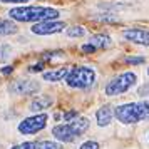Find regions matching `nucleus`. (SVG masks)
I'll return each mask as SVG.
<instances>
[{"instance_id": "nucleus-19", "label": "nucleus", "mask_w": 149, "mask_h": 149, "mask_svg": "<svg viewBox=\"0 0 149 149\" xmlns=\"http://www.w3.org/2000/svg\"><path fill=\"white\" fill-rule=\"evenodd\" d=\"M81 149H99V144L95 141H86L81 146Z\"/></svg>"}, {"instance_id": "nucleus-2", "label": "nucleus", "mask_w": 149, "mask_h": 149, "mask_svg": "<svg viewBox=\"0 0 149 149\" xmlns=\"http://www.w3.org/2000/svg\"><path fill=\"white\" fill-rule=\"evenodd\" d=\"M114 116L122 124H136L149 117V102H131L116 107Z\"/></svg>"}, {"instance_id": "nucleus-4", "label": "nucleus", "mask_w": 149, "mask_h": 149, "mask_svg": "<svg viewBox=\"0 0 149 149\" xmlns=\"http://www.w3.org/2000/svg\"><path fill=\"white\" fill-rule=\"evenodd\" d=\"M67 86L74 89H86L89 86H92L95 81V72L94 69L86 67V65H77V67H72L69 70L67 77Z\"/></svg>"}, {"instance_id": "nucleus-1", "label": "nucleus", "mask_w": 149, "mask_h": 149, "mask_svg": "<svg viewBox=\"0 0 149 149\" xmlns=\"http://www.w3.org/2000/svg\"><path fill=\"white\" fill-rule=\"evenodd\" d=\"M8 15L17 22H44L55 20L61 14L52 7H15L8 12Z\"/></svg>"}, {"instance_id": "nucleus-15", "label": "nucleus", "mask_w": 149, "mask_h": 149, "mask_svg": "<svg viewBox=\"0 0 149 149\" xmlns=\"http://www.w3.org/2000/svg\"><path fill=\"white\" fill-rule=\"evenodd\" d=\"M84 34H86V30H84V27H81V25H75V27H69L67 29L69 37H82Z\"/></svg>"}, {"instance_id": "nucleus-16", "label": "nucleus", "mask_w": 149, "mask_h": 149, "mask_svg": "<svg viewBox=\"0 0 149 149\" xmlns=\"http://www.w3.org/2000/svg\"><path fill=\"white\" fill-rule=\"evenodd\" d=\"M37 149H62V146L54 141H42L37 144Z\"/></svg>"}, {"instance_id": "nucleus-11", "label": "nucleus", "mask_w": 149, "mask_h": 149, "mask_svg": "<svg viewBox=\"0 0 149 149\" xmlns=\"http://www.w3.org/2000/svg\"><path fill=\"white\" fill-rule=\"evenodd\" d=\"M69 67H61V69H55V70H50V72H44V81L47 82H59V81H64L67 77Z\"/></svg>"}, {"instance_id": "nucleus-5", "label": "nucleus", "mask_w": 149, "mask_h": 149, "mask_svg": "<svg viewBox=\"0 0 149 149\" xmlns=\"http://www.w3.org/2000/svg\"><path fill=\"white\" fill-rule=\"evenodd\" d=\"M136 81H137L136 74H132V72H124V74L117 75L116 79H112V81L106 86V94L107 95L124 94V92H127L129 89L134 86Z\"/></svg>"}, {"instance_id": "nucleus-6", "label": "nucleus", "mask_w": 149, "mask_h": 149, "mask_svg": "<svg viewBox=\"0 0 149 149\" xmlns=\"http://www.w3.org/2000/svg\"><path fill=\"white\" fill-rule=\"evenodd\" d=\"M47 114H35V116H30L27 119L19 124V132L20 134H37L39 131L47 126Z\"/></svg>"}, {"instance_id": "nucleus-17", "label": "nucleus", "mask_w": 149, "mask_h": 149, "mask_svg": "<svg viewBox=\"0 0 149 149\" xmlns=\"http://www.w3.org/2000/svg\"><path fill=\"white\" fill-rule=\"evenodd\" d=\"M10 54H12L10 45H0V62H5L10 57Z\"/></svg>"}, {"instance_id": "nucleus-26", "label": "nucleus", "mask_w": 149, "mask_h": 149, "mask_svg": "<svg viewBox=\"0 0 149 149\" xmlns=\"http://www.w3.org/2000/svg\"><path fill=\"white\" fill-rule=\"evenodd\" d=\"M148 74H149V69H148Z\"/></svg>"}, {"instance_id": "nucleus-8", "label": "nucleus", "mask_w": 149, "mask_h": 149, "mask_svg": "<svg viewBox=\"0 0 149 149\" xmlns=\"http://www.w3.org/2000/svg\"><path fill=\"white\" fill-rule=\"evenodd\" d=\"M65 27L64 22L57 20H44V22H35V25L32 27V32L37 35H52L62 32Z\"/></svg>"}, {"instance_id": "nucleus-14", "label": "nucleus", "mask_w": 149, "mask_h": 149, "mask_svg": "<svg viewBox=\"0 0 149 149\" xmlns=\"http://www.w3.org/2000/svg\"><path fill=\"white\" fill-rule=\"evenodd\" d=\"M17 30H19V27L15 25L14 22L0 19V35H14V34H17Z\"/></svg>"}, {"instance_id": "nucleus-3", "label": "nucleus", "mask_w": 149, "mask_h": 149, "mask_svg": "<svg viewBox=\"0 0 149 149\" xmlns=\"http://www.w3.org/2000/svg\"><path fill=\"white\" fill-rule=\"evenodd\" d=\"M89 129V121L86 117H75L74 121H70L69 124H59L52 129V134L55 139H59L62 142H70L75 137H81L86 131Z\"/></svg>"}, {"instance_id": "nucleus-23", "label": "nucleus", "mask_w": 149, "mask_h": 149, "mask_svg": "<svg viewBox=\"0 0 149 149\" xmlns=\"http://www.w3.org/2000/svg\"><path fill=\"white\" fill-rule=\"evenodd\" d=\"M82 52H86V54H92V52H95V47L94 45H91V44H86V45H82Z\"/></svg>"}, {"instance_id": "nucleus-13", "label": "nucleus", "mask_w": 149, "mask_h": 149, "mask_svg": "<svg viewBox=\"0 0 149 149\" xmlns=\"http://www.w3.org/2000/svg\"><path fill=\"white\" fill-rule=\"evenodd\" d=\"M89 44L94 45L95 49H106L111 45V37L106 34H95L89 39Z\"/></svg>"}, {"instance_id": "nucleus-24", "label": "nucleus", "mask_w": 149, "mask_h": 149, "mask_svg": "<svg viewBox=\"0 0 149 149\" xmlns=\"http://www.w3.org/2000/svg\"><path fill=\"white\" fill-rule=\"evenodd\" d=\"M2 3H27L29 0H0Z\"/></svg>"}, {"instance_id": "nucleus-22", "label": "nucleus", "mask_w": 149, "mask_h": 149, "mask_svg": "<svg viewBox=\"0 0 149 149\" xmlns=\"http://www.w3.org/2000/svg\"><path fill=\"white\" fill-rule=\"evenodd\" d=\"M42 69H44V64H42V62H39V64L30 65V67H29V70H30V72H42Z\"/></svg>"}, {"instance_id": "nucleus-10", "label": "nucleus", "mask_w": 149, "mask_h": 149, "mask_svg": "<svg viewBox=\"0 0 149 149\" xmlns=\"http://www.w3.org/2000/svg\"><path fill=\"white\" fill-rule=\"evenodd\" d=\"M50 106H52V97L50 95H39L30 102V111L32 112H40V111L49 109Z\"/></svg>"}, {"instance_id": "nucleus-18", "label": "nucleus", "mask_w": 149, "mask_h": 149, "mask_svg": "<svg viewBox=\"0 0 149 149\" xmlns=\"http://www.w3.org/2000/svg\"><path fill=\"white\" fill-rule=\"evenodd\" d=\"M12 149H37V142H22V144H17Z\"/></svg>"}, {"instance_id": "nucleus-21", "label": "nucleus", "mask_w": 149, "mask_h": 149, "mask_svg": "<svg viewBox=\"0 0 149 149\" xmlns=\"http://www.w3.org/2000/svg\"><path fill=\"white\" fill-rule=\"evenodd\" d=\"M75 117H77V111H69V112L64 114V121H72Z\"/></svg>"}, {"instance_id": "nucleus-12", "label": "nucleus", "mask_w": 149, "mask_h": 149, "mask_svg": "<svg viewBox=\"0 0 149 149\" xmlns=\"http://www.w3.org/2000/svg\"><path fill=\"white\" fill-rule=\"evenodd\" d=\"M112 109L109 107V106H102L97 112H95V117H97V124L99 126H109L111 121H112Z\"/></svg>"}, {"instance_id": "nucleus-20", "label": "nucleus", "mask_w": 149, "mask_h": 149, "mask_svg": "<svg viewBox=\"0 0 149 149\" xmlns=\"http://www.w3.org/2000/svg\"><path fill=\"white\" fill-rule=\"evenodd\" d=\"M127 64H132V65H137V64H144V57H127L126 59Z\"/></svg>"}, {"instance_id": "nucleus-25", "label": "nucleus", "mask_w": 149, "mask_h": 149, "mask_svg": "<svg viewBox=\"0 0 149 149\" xmlns=\"http://www.w3.org/2000/svg\"><path fill=\"white\" fill-rule=\"evenodd\" d=\"M12 70H14V67H12V65H7V67H3L2 69V74H12Z\"/></svg>"}, {"instance_id": "nucleus-7", "label": "nucleus", "mask_w": 149, "mask_h": 149, "mask_svg": "<svg viewBox=\"0 0 149 149\" xmlns=\"http://www.w3.org/2000/svg\"><path fill=\"white\" fill-rule=\"evenodd\" d=\"M40 89V84L37 81H29V79H20V81H15L10 84L8 91L12 94H19V95H30L35 94L37 91Z\"/></svg>"}, {"instance_id": "nucleus-9", "label": "nucleus", "mask_w": 149, "mask_h": 149, "mask_svg": "<svg viewBox=\"0 0 149 149\" xmlns=\"http://www.w3.org/2000/svg\"><path fill=\"white\" fill-rule=\"evenodd\" d=\"M124 39L132 44H139V45H148L149 47V30L144 29H127L122 32Z\"/></svg>"}]
</instances>
